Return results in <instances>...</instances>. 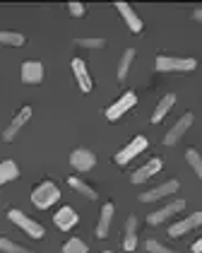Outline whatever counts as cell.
Wrapping results in <instances>:
<instances>
[{
  "label": "cell",
  "instance_id": "cell-28",
  "mask_svg": "<svg viewBox=\"0 0 202 253\" xmlns=\"http://www.w3.org/2000/svg\"><path fill=\"white\" fill-rule=\"evenodd\" d=\"M75 43H77L80 48H103V46H106L103 39H77Z\"/></svg>",
  "mask_w": 202,
  "mask_h": 253
},
{
  "label": "cell",
  "instance_id": "cell-20",
  "mask_svg": "<svg viewBox=\"0 0 202 253\" xmlns=\"http://www.w3.org/2000/svg\"><path fill=\"white\" fill-rule=\"evenodd\" d=\"M20 176V169H17V164L12 162V159H7V162H0V186L2 183H10V181H15Z\"/></svg>",
  "mask_w": 202,
  "mask_h": 253
},
{
  "label": "cell",
  "instance_id": "cell-10",
  "mask_svg": "<svg viewBox=\"0 0 202 253\" xmlns=\"http://www.w3.org/2000/svg\"><path fill=\"white\" fill-rule=\"evenodd\" d=\"M200 224H202V212H193L190 217H185L181 222L171 224V227H168V234H171V236H183V234H188L190 229L200 227Z\"/></svg>",
  "mask_w": 202,
  "mask_h": 253
},
{
  "label": "cell",
  "instance_id": "cell-29",
  "mask_svg": "<svg viewBox=\"0 0 202 253\" xmlns=\"http://www.w3.org/2000/svg\"><path fill=\"white\" fill-rule=\"evenodd\" d=\"M67 10H70L72 17H82V15H84V5H82V2H70Z\"/></svg>",
  "mask_w": 202,
  "mask_h": 253
},
{
  "label": "cell",
  "instance_id": "cell-22",
  "mask_svg": "<svg viewBox=\"0 0 202 253\" xmlns=\"http://www.w3.org/2000/svg\"><path fill=\"white\" fill-rule=\"evenodd\" d=\"M133 58H135V51L133 48H128V51H123V58L118 63V80H125L128 78V70H130V65H133Z\"/></svg>",
  "mask_w": 202,
  "mask_h": 253
},
{
  "label": "cell",
  "instance_id": "cell-8",
  "mask_svg": "<svg viewBox=\"0 0 202 253\" xmlns=\"http://www.w3.org/2000/svg\"><path fill=\"white\" fill-rule=\"evenodd\" d=\"M29 118H32V106H22V109H20V114H17L15 118H12V123L7 126V130L2 133V140H5V142L15 140V135L20 133V128L24 126V123H27V121H29Z\"/></svg>",
  "mask_w": 202,
  "mask_h": 253
},
{
  "label": "cell",
  "instance_id": "cell-6",
  "mask_svg": "<svg viewBox=\"0 0 202 253\" xmlns=\"http://www.w3.org/2000/svg\"><path fill=\"white\" fill-rule=\"evenodd\" d=\"M142 150H147V137L137 135L133 142H130V145H125L121 152L116 155V162H118V164H128L130 159H135V157L140 155Z\"/></svg>",
  "mask_w": 202,
  "mask_h": 253
},
{
  "label": "cell",
  "instance_id": "cell-26",
  "mask_svg": "<svg viewBox=\"0 0 202 253\" xmlns=\"http://www.w3.org/2000/svg\"><path fill=\"white\" fill-rule=\"evenodd\" d=\"M185 159H188V164L195 169V174L202 178V157L198 155L195 150H188V152H185Z\"/></svg>",
  "mask_w": 202,
  "mask_h": 253
},
{
  "label": "cell",
  "instance_id": "cell-27",
  "mask_svg": "<svg viewBox=\"0 0 202 253\" xmlns=\"http://www.w3.org/2000/svg\"><path fill=\"white\" fill-rule=\"evenodd\" d=\"M144 249L149 253H176V251H171V249H166V246H162V244L154 241V239H147V241H144Z\"/></svg>",
  "mask_w": 202,
  "mask_h": 253
},
{
  "label": "cell",
  "instance_id": "cell-12",
  "mask_svg": "<svg viewBox=\"0 0 202 253\" xmlns=\"http://www.w3.org/2000/svg\"><path fill=\"white\" fill-rule=\"evenodd\" d=\"M162 159L159 157H154V159H149L144 167H140L137 171H133V183H144L147 178H152L154 174H159L162 171Z\"/></svg>",
  "mask_w": 202,
  "mask_h": 253
},
{
  "label": "cell",
  "instance_id": "cell-32",
  "mask_svg": "<svg viewBox=\"0 0 202 253\" xmlns=\"http://www.w3.org/2000/svg\"><path fill=\"white\" fill-rule=\"evenodd\" d=\"M103 253H111V251H103Z\"/></svg>",
  "mask_w": 202,
  "mask_h": 253
},
{
  "label": "cell",
  "instance_id": "cell-31",
  "mask_svg": "<svg viewBox=\"0 0 202 253\" xmlns=\"http://www.w3.org/2000/svg\"><path fill=\"white\" fill-rule=\"evenodd\" d=\"M193 20H195V22H200V24H202V7H200V10H195V12H193Z\"/></svg>",
  "mask_w": 202,
  "mask_h": 253
},
{
  "label": "cell",
  "instance_id": "cell-15",
  "mask_svg": "<svg viewBox=\"0 0 202 253\" xmlns=\"http://www.w3.org/2000/svg\"><path fill=\"white\" fill-rule=\"evenodd\" d=\"M53 222H56V227L58 229H63V232H67V229H72L77 222H80V217H77V212L67 205V208H61L58 212H56V217H53Z\"/></svg>",
  "mask_w": 202,
  "mask_h": 253
},
{
  "label": "cell",
  "instance_id": "cell-25",
  "mask_svg": "<svg viewBox=\"0 0 202 253\" xmlns=\"http://www.w3.org/2000/svg\"><path fill=\"white\" fill-rule=\"evenodd\" d=\"M87 244L82 241V239H70V241H65V246H63V253H87Z\"/></svg>",
  "mask_w": 202,
  "mask_h": 253
},
{
  "label": "cell",
  "instance_id": "cell-9",
  "mask_svg": "<svg viewBox=\"0 0 202 253\" xmlns=\"http://www.w3.org/2000/svg\"><path fill=\"white\" fill-rule=\"evenodd\" d=\"M43 80V65L39 60H27L22 65V82L24 84H39Z\"/></svg>",
  "mask_w": 202,
  "mask_h": 253
},
{
  "label": "cell",
  "instance_id": "cell-2",
  "mask_svg": "<svg viewBox=\"0 0 202 253\" xmlns=\"http://www.w3.org/2000/svg\"><path fill=\"white\" fill-rule=\"evenodd\" d=\"M195 68H198L195 58H173V56H159L157 58L159 73H188V70H195Z\"/></svg>",
  "mask_w": 202,
  "mask_h": 253
},
{
  "label": "cell",
  "instance_id": "cell-18",
  "mask_svg": "<svg viewBox=\"0 0 202 253\" xmlns=\"http://www.w3.org/2000/svg\"><path fill=\"white\" fill-rule=\"evenodd\" d=\"M113 203H106L101 208V217H99V227H97V236L99 239H106L108 236V227H111V219H113Z\"/></svg>",
  "mask_w": 202,
  "mask_h": 253
},
{
  "label": "cell",
  "instance_id": "cell-19",
  "mask_svg": "<svg viewBox=\"0 0 202 253\" xmlns=\"http://www.w3.org/2000/svg\"><path fill=\"white\" fill-rule=\"evenodd\" d=\"M176 104V94H166V97L157 104V109H154V114H152V123H159L168 111H171V106Z\"/></svg>",
  "mask_w": 202,
  "mask_h": 253
},
{
  "label": "cell",
  "instance_id": "cell-30",
  "mask_svg": "<svg viewBox=\"0 0 202 253\" xmlns=\"http://www.w3.org/2000/svg\"><path fill=\"white\" fill-rule=\"evenodd\" d=\"M193 253H202V239H198V241L193 244Z\"/></svg>",
  "mask_w": 202,
  "mask_h": 253
},
{
  "label": "cell",
  "instance_id": "cell-11",
  "mask_svg": "<svg viewBox=\"0 0 202 253\" xmlns=\"http://www.w3.org/2000/svg\"><path fill=\"white\" fill-rule=\"evenodd\" d=\"M116 10L123 15V20H125V24H128V29H130L133 34H140L142 32V20L137 17V12H135L128 2H116Z\"/></svg>",
  "mask_w": 202,
  "mask_h": 253
},
{
  "label": "cell",
  "instance_id": "cell-3",
  "mask_svg": "<svg viewBox=\"0 0 202 253\" xmlns=\"http://www.w3.org/2000/svg\"><path fill=\"white\" fill-rule=\"evenodd\" d=\"M7 219H10V222H15L22 232H27L32 239H41V236L46 234V229L41 227L39 222H34L32 217H27V214L20 212V210H10V212H7Z\"/></svg>",
  "mask_w": 202,
  "mask_h": 253
},
{
  "label": "cell",
  "instance_id": "cell-1",
  "mask_svg": "<svg viewBox=\"0 0 202 253\" xmlns=\"http://www.w3.org/2000/svg\"><path fill=\"white\" fill-rule=\"evenodd\" d=\"M58 198H61V191H58V186H56L53 181H41L39 186L34 188V193H32V203H34L39 210H46V208H51Z\"/></svg>",
  "mask_w": 202,
  "mask_h": 253
},
{
  "label": "cell",
  "instance_id": "cell-16",
  "mask_svg": "<svg viewBox=\"0 0 202 253\" xmlns=\"http://www.w3.org/2000/svg\"><path fill=\"white\" fill-rule=\"evenodd\" d=\"M137 246V217L130 214L125 222V234H123V249L125 251H135Z\"/></svg>",
  "mask_w": 202,
  "mask_h": 253
},
{
  "label": "cell",
  "instance_id": "cell-17",
  "mask_svg": "<svg viewBox=\"0 0 202 253\" xmlns=\"http://www.w3.org/2000/svg\"><path fill=\"white\" fill-rule=\"evenodd\" d=\"M72 73H75V78H77V84H80L82 92H92L94 82H92L89 73H87V65H84V60H80V58L72 60Z\"/></svg>",
  "mask_w": 202,
  "mask_h": 253
},
{
  "label": "cell",
  "instance_id": "cell-24",
  "mask_svg": "<svg viewBox=\"0 0 202 253\" xmlns=\"http://www.w3.org/2000/svg\"><path fill=\"white\" fill-rule=\"evenodd\" d=\"M0 251L2 253H32L29 249H24V246H20V244L10 241L7 236H0Z\"/></svg>",
  "mask_w": 202,
  "mask_h": 253
},
{
  "label": "cell",
  "instance_id": "cell-4",
  "mask_svg": "<svg viewBox=\"0 0 202 253\" xmlns=\"http://www.w3.org/2000/svg\"><path fill=\"white\" fill-rule=\"evenodd\" d=\"M135 104H137L135 92H125V94H123V97L118 99L113 106H108V109H106V118H108V121H118V118H121L125 111H130Z\"/></svg>",
  "mask_w": 202,
  "mask_h": 253
},
{
  "label": "cell",
  "instance_id": "cell-7",
  "mask_svg": "<svg viewBox=\"0 0 202 253\" xmlns=\"http://www.w3.org/2000/svg\"><path fill=\"white\" fill-rule=\"evenodd\" d=\"M70 164H72V169H77V171H89V169H94L97 157H94V152H89V150H75V152L70 155Z\"/></svg>",
  "mask_w": 202,
  "mask_h": 253
},
{
  "label": "cell",
  "instance_id": "cell-21",
  "mask_svg": "<svg viewBox=\"0 0 202 253\" xmlns=\"http://www.w3.org/2000/svg\"><path fill=\"white\" fill-rule=\"evenodd\" d=\"M67 183H70V186H72L77 193H82L84 198H89V200H97V195H99L94 188H89V186H87L82 178H77V176H70V178H67Z\"/></svg>",
  "mask_w": 202,
  "mask_h": 253
},
{
  "label": "cell",
  "instance_id": "cell-23",
  "mask_svg": "<svg viewBox=\"0 0 202 253\" xmlns=\"http://www.w3.org/2000/svg\"><path fill=\"white\" fill-rule=\"evenodd\" d=\"M24 34H17V32H0V43L2 46H22L24 43Z\"/></svg>",
  "mask_w": 202,
  "mask_h": 253
},
{
  "label": "cell",
  "instance_id": "cell-14",
  "mask_svg": "<svg viewBox=\"0 0 202 253\" xmlns=\"http://www.w3.org/2000/svg\"><path fill=\"white\" fill-rule=\"evenodd\" d=\"M183 208H185V200H173L171 205H166V208H162V210H157V212L149 214V217H147V222H149V224H162V222H166L171 214L181 212Z\"/></svg>",
  "mask_w": 202,
  "mask_h": 253
},
{
  "label": "cell",
  "instance_id": "cell-13",
  "mask_svg": "<svg viewBox=\"0 0 202 253\" xmlns=\"http://www.w3.org/2000/svg\"><path fill=\"white\" fill-rule=\"evenodd\" d=\"M190 126H193V114H185V116H183L181 121H178V123H176V126L166 133V135H164V145H176V142L183 137V133H185Z\"/></svg>",
  "mask_w": 202,
  "mask_h": 253
},
{
  "label": "cell",
  "instance_id": "cell-5",
  "mask_svg": "<svg viewBox=\"0 0 202 253\" xmlns=\"http://www.w3.org/2000/svg\"><path fill=\"white\" fill-rule=\"evenodd\" d=\"M178 188H181V183H178L176 178H171V181H166V183H162V186H157V188H152V191L142 193L140 200H142V203H154V200H162L164 195L176 193Z\"/></svg>",
  "mask_w": 202,
  "mask_h": 253
}]
</instances>
